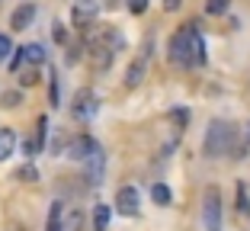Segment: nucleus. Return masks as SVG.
Listing matches in <instances>:
<instances>
[{"mask_svg": "<svg viewBox=\"0 0 250 231\" xmlns=\"http://www.w3.org/2000/svg\"><path fill=\"white\" fill-rule=\"evenodd\" d=\"M83 173H87L90 187H100L106 177V151L100 148V145H93V151H90V157L83 161Z\"/></svg>", "mask_w": 250, "mask_h": 231, "instance_id": "20e7f679", "label": "nucleus"}, {"mask_svg": "<svg viewBox=\"0 0 250 231\" xmlns=\"http://www.w3.org/2000/svg\"><path fill=\"white\" fill-rule=\"evenodd\" d=\"M16 151V132L13 128H0V161H7Z\"/></svg>", "mask_w": 250, "mask_h": 231, "instance_id": "9d476101", "label": "nucleus"}, {"mask_svg": "<svg viewBox=\"0 0 250 231\" xmlns=\"http://www.w3.org/2000/svg\"><path fill=\"white\" fill-rule=\"evenodd\" d=\"M192 64H206V42L196 26H192Z\"/></svg>", "mask_w": 250, "mask_h": 231, "instance_id": "f8f14e48", "label": "nucleus"}, {"mask_svg": "<svg viewBox=\"0 0 250 231\" xmlns=\"http://www.w3.org/2000/svg\"><path fill=\"white\" fill-rule=\"evenodd\" d=\"M52 36H55V42H64V26H61V22L52 26Z\"/></svg>", "mask_w": 250, "mask_h": 231, "instance_id": "b1692460", "label": "nucleus"}, {"mask_svg": "<svg viewBox=\"0 0 250 231\" xmlns=\"http://www.w3.org/2000/svg\"><path fill=\"white\" fill-rule=\"evenodd\" d=\"M244 145H250V122H247V128H244Z\"/></svg>", "mask_w": 250, "mask_h": 231, "instance_id": "cd10ccee", "label": "nucleus"}, {"mask_svg": "<svg viewBox=\"0 0 250 231\" xmlns=\"http://www.w3.org/2000/svg\"><path fill=\"white\" fill-rule=\"evenodd\" d=\"M93 145H96L93 138L81 135V138H74V142L67 145V151H64V154L71 157V161H87V157H90V151H93Z\"/></svg>", "mask_w": 250, "mask_h": 231, "instance_id": "1a4fd4ad", "label": "nucleus"}, {"mask_svg": "<svg viewBox=\"0 0 250 231\" xmlns=\"http://www.w3.org/2000/svg\"><path fill=\"white\" fill-rule=\"evenodd\" d=\"M202 228L221 231V193L215 187H208L206 196H202Z\"/></svg>", "mask_w": 250, "mask_h": 231, "instance_id": "f03ea898", "label": "nucleus"}, {"mask_svg": "<svg viewBox=\"0 0 250 231\" xmlns=\"http://www.w3.org/2000/svg\"><path fill=\"white\" fill-rule=\"evenodd\" d=\"M231 138H234V128L225 119H212V126L206 132V157H221L231 148Z\"/></svg>", "mask_w": 250, "mask_h": 231, "instance_id": "f257e3e1", "label": "nucleus"}, {"mask_svg": "<svg viewBox=\"0 0 250 231\" xmlns=\"http://www.w3.org/2000/svg\"><path fill=\"white\" fill-rule=\"evenodd\" d=\"M3 106H20V90H10V93H3Z\"/></svg>", "mask_w": 250, "mask_h": 231, "instance_id": "4be33fe9", "label": "nucleus"}, {"mask_svg": "<svg viewBox=\"0 0 250 231\" xmlns=\"http://www.w3.org/2000/svg\"><path fill=\"white\" fill-rule=\"evenodd\" d=\"M96 10H100V0H77V3H74V22H77V26L93 22Z\"/></svg>", "mask_w": 250, "mask_h": 231, "instance_id": "6e6552de", "label": "nucleus"}, {"mask_svg": "<svg viewBox=\"0 0 250 231\" xmlns=\"http://www.w3.org/2000/svg\"><path fill=\"white\" fill-rule=\"evenodd\" d=\"M141 81H145V58H141V61H132V64H128V71H125V84H128V87H138Z\"/></svg>", "mask_w": 250, "mask_h": 231, "instance_id": "9b49d317", "label": "nucleus"}, {"mask_svg": "<svg viewBox=\"0 0 250 231\" xmlns=\"http://www.w3.org/2000/svg\"><path fill=\"white\" fill-rule=\"evenodd\" d=\"M173 119H177L180 126H186V122H189V112H186V109H177V112H173Z\"/></svg>", "mask_w": 250, "mask_h": 231, "instance_id": "393cba45", "label": "nucleus"}, {"mask_svg": "<svg viewBox=\"0 0 250 231\" xmlns=\"http://www.w3.org/2000/svg\"><path fill=\"white\" fill-rule=\"evenodd\" d=\"M32 22H36V3H22V7H16L13 16H10V26H13L16 32L29 29Z\"/></svg>", "mask_w": 250, "mask_h": 231, "instance_id": "423d86ee", "label": "nucleus"}, {"mask_svg": "<svg viewBox=\"0 0 250 231\" xmlns=\"http://www.w3.org/2000/svg\"><path fill=\"white\" fill-rule=\"evenodd\" d=\"M151 199H154L157 206H170V199H173V196H170V187L167 183H154V187H151Z\"/></svg>", "mask_w": 250, "mask_h": 231, "instance_id": "4468645a", "label": "nucleus"}, {"mask_svg": "<svg viewBox=\"0 0 250 231\" xmlns=\"http://www.w3.org/2000/svg\"><path fill=\"white\" fill-rule=\"evenodd\" d=\"M16 180H20V183H36V180H39V167L32 164V161H29V164H22L20 170H16Z\"/></svg>", "mask_w": 250, "mask_h": 231, "instance_id": "dca6fc26", "label": "nucleus"}, {"mask_svg": "<svg viewBox=\"0 0 250 231\" xmlns=\"http://www.w3.org/2000/svg\"><path fill=\"white\" fill-rule=\"evenodd\" d=\"M13 58V42H10V36H3V32H0V64H3V61H10Z\"/></svg>", "mask_w": 250, "mask_h": 231, "instance_id": "a211bd4d", "label": "nucleus"}, {"mask_svg": "<svg viewBox=\"0 0 250 231\" xmlns=\"http://www.w3.org/2000/svg\"><path fill=\"white\" fill-rule=\"evenodd\" d=\"M228 3H231V0H206V10L212 16H218V13H225V10H228Z\"/></svg>", "mask_w": 250, "mask_h": 231, "instance_id": "6ab92c4d", "label": "nucleus"}, {"mask_svg": "<svg viewBox=\"0 0 250 231\" xmlns=\"http://www.w3.org/2000/svg\"><path fill=\"white\" fill-rule=\"evenodd\" d=\"M22 61H26V52H22V48H20V52H16L13 58H10V67H13V71H16V67H20Z\"/></svg>", "mask_w": 250, "mask_h": 231, "instance_id": "5701e85b", "label": "nucleus"}, {"mask_svg": "<svg viewBox=\"0 0 250 231\" xmlns=\"http://www.w3.org/2000/svg\"><path fill=\"white\" fill-rule=\"evenodd\" d=\"M93 112H96V97L90 93V90H81L77 100H74V116H77L81 122H87Z\"/></svg>", "mask_w": 250, "mask_h": 231, "instance_id": "0eeeda50", "label": "nucleus"}, {"mask_svg": "<svg viewBox=\"0 0 250 231\" xmlns=\"http://www.w3.org/2000/svg\"><path fill=\"white\" fill-rule=\"evenodd\" d=\"M109 218H112V209H109V206H96V212H93V228L96 231H106V228H109Z\"/></svg>", "mask_w": 250, "mask_h": 231, "instance_id": "ddd939ff", "label": "nucleus"}, {"mask_svg": "<svg viewBox=\"0 0 250 231\" xmlns=\"http://www.w3.org/2000/svg\"><path fill=\"white\" fill-rule=\"evenodd\" d=\"M170 61L173 64H192V26L180 29L170 39Z\"/></svg>", "mask_w": 250, "mask_h": 231, "instance_id": "7ed1b4c3", "label": "nucleus"}, {"mask_svg": "<svg viewBox=\"0 0 250 231\" xmlns=\"http://www.w3.org/2000/svg\"><path fill=\"white\" fill-rule=\"evenodd\" d=\"M116 209L122 212V215H135L138 212V189L135 187H122L116 193Z\"/></svg>", "mask_w": 250, "mask_h": 231, "instance_id": "39448f33", "label": "nucleus"}, {"mask_svg": "<svg viewBox=\"0 0 250 231\" xmlns=\"http://www.w3.org/2000/svg\"><path fill=\"white\" fill-rule=\"evenodd\" d=\"M164 10H170V13H173V10H180V0H164Z\"/></svg>", "mask_w": 250, "mask_h": 231, "instance_id": "a878e982", "label": "nucleus"}, {"mask_svg": "<svg viewBox=\"0 0 250 231\" xmlns=\"http://www.w3.org/2000/svg\"><path fill=\"white\" fill-rule=\"evenodd\" d=\"M61 222H64V209H61V202H52V212H48V231H61Z\"/></svg>", "mask_w": 250, "mask_h": 231, "instance_id": "f3484780", "label": "nucleus"}, {"mask_svg": "<svg viewBox=\"0 0 250 231\" xmlns=\"http://www.w3.org/2000/svg\"><path fill=\"white\" fill-rule=\"evenodd\" d=\"M22 52H26V61H29V64H42V61H45V48L36 45V42L22 45Z\"/></svg>", "mask_w": 250, "mask_h": 231, "instance_id": "2eb2a0df", "label": "nucleus"}, {"mask_svg": "<svg viewBox=\"0 0 250 231\" xmlns=\"http://www.w3.org/2000/svg\"><path fill=\"white\" fill-rule=\"evenodd\" d=\"M77 225H81V212H74V215H67L64 222H61V231H77Z\"/></svg>", "mask_w": 250, "mask_h": 231, "instance_id": "aec40b11", "label": "nucleus"}, {"mask_svg": "<svg viewBox=\"0 0 250 231\" xmlns=\"http://www.w3.org/2000/svg\"><path fill=\"white\" fill-rule=\"evenodd\" d=\"M20 84H22V87H29V84H36V74H22V77H20Z\"/></svg>", "mask_w": 250, "mask_h": 231, "instance_id": "bb28decb", "label": "nucleus"}, {"mask_svg": "<svg viewBox=\"0 0 250 231\" xmlns=\"http://www.w3.org/2000/svg\"><path fill=\"white\" fill-rule=\"evenodd\" d=\"M128 10H132L135 16H141L147 10V0H128Z\"/></svg>", "mask_w": 250, "mask_h": 231, "instance_id": "412c9836", "label": "nucleus"}]
</instances>
